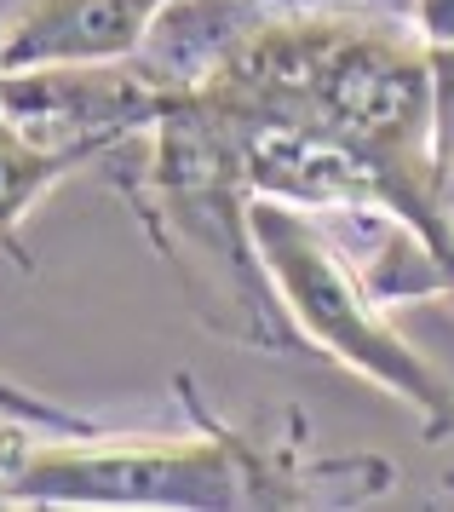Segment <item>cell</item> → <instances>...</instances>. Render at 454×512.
<instances>
[{"instance_id":"6da1fadb","label":"cell","mask_w":454,"mask_h":512,"mask_svg":"<svg viewBox=\"0 0 454 512\" xmlns=\"http://www.w3.org/2000/svg\"><path fill=\"white\" fill-rule=\"evenodd\" d=\"M184 87L236 133L305 127L363 150L386 173L397 219L454 271V185L437 167V81L414 24L305 0L271 6L225 29Z\"/></svg>"},{"instance_id":"7a4b0ae2","label":"cell","mask_w":454,"mask_h":512,"mask_svg":"<svg viewBox=\"0 0 454 512\" xmlns=\"http://www.w3.org/2000/svg\"><path fill=\"white\" fill-rule=\"evenodd\" d=\"M173 392L196 409V432H41L29 420H0V501L18 507H305L322 501V478H363L386 489L380 455L334 466H299L282 443L225 426L196 386Z\"/></svg>"},{"instance_id":"3957f363","label":"cell","mask_w":454,"mask_h":512,"mask_svg":"<svg viewBox=\"0 0 454 512\" xmlns=\"http://www.w3.org/2000/svg\"><path fill=\"white\" fill-rule=\"evenodd\" d=\"M127 202L207 334L253 351H311L253 242L242 133L196 104L190 87H179L173 110L144 133V167Z\"/></svg>"},{"instance_id":"277c9868","label":"cell","mask_w":454,"mask_h":512,"mask_svg":"<svg viewBox=\"0 0 454 512\" xmlns=\"http://www.w3.org/2000/svg\"><path fill=\"white\" fill-rule=\"evenodd\" d=\"M248 219L253 242L265 254V271L276 282V300L305 334V346L334 357L340 369L380 386L386 397H397L420 420L426 443L454 438V386L386 317V305L363 282V265L345 248H334V236L317 225V213L276 202V196H253Z\"/></svg>"},{"instance_id":"5b68a950","label":"cell","mask_w":454,"mask_h":512,"mask_svg":"<svg viewBox=\"0 0 454 512\" xmlns=\"http://www.w3.org/2000/svg\"><path fill=\"white\" fill-rule=\"evenodd\" d=\"M179 6L184 0H18L0 18V75L138 58Z\"/></svg>"},{"instance_id":"8992f818","label":"cell","mask_w":454,"mask_h":512,"mask_svg":"<svg viewBox=\"0 0 454 512\" xmlns=\"http://www.w3.org/2000/svg\"><path fill=\"white\" fill-rule=\"evenodd\" d=\"M104 150L92 144H41L29 139L18 121L0 110V254L18 271H35V254L23 242V219L41 208L69 173H81L87 162H98Z\"/></svg>"},{"instance_id":"52a82bcc","label":"cell","mask_w":454,"mask_h":512,"mask_svg":"<svg viewBox=\"0 0 454 512\" xmlns=\"http://www.w3.org/2000/svg\"><path fill=\"white\" fill-rule=\"evenodd\" d=\"M409 24L420 35V47L432 58L437 81V167L454 185V0H414Z\"/></svg>"},{"instance_id":"ba28073f","label":"cell","mask_w":454,"mask_h":512,"mask_svg":"<svg viewBox=\"0 0 454 512\" xmlns=\"http://www.w3.org/2000/svg\"><path fill=\"white\" fill-rule=\"evenodd\" d=\"M0 420H29V426H41V432H92V426H98V420L81 415V409H64V403H52V397L18 386L12 374H0Z\"/></svg>"},{"instance_id":"9c48e42d","label":"cell","mask_w":454,"mask_h":512,"mask_svg":"<svg viewBox=\"0 0 454 512\" xmlns=\"http://www.w3.org/2000/svg\"><path fill=\"white\" fill-rule=\"evenodd\" d=\"M271 6H294V0H271Z\"/></svg>"},{"instance_id":"30bf717a","label":"cell","mask_w":454,"mask_h":512,"mask_svg":"<svg viewBox=\"0 0 454 512\" xmlns=\"http://www.w3.org/2000/svg\"><path fill=\"white\" fill-rule=\"evenodd\" d=\"M449 300H454V294H449Z\"/></svg>"}]
</instances>
